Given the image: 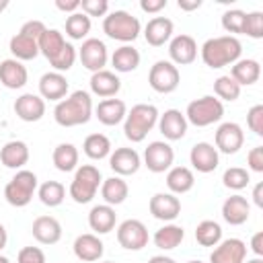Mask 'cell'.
<instances>
[{
	"mask_svg": "<svg viewBox=\"0 0 263 263\" xmlns=\"http://www.w3.org/2000/svg\"><path fill=\"white\" fill-rule=\"evenodd\" d=\"M14 115L21 121H27V123L39 121L45 115V101L39 95L25 92L14 101Z\"/></svg>",
	"mask_w": 263,
	"mask_h": 263,
	"instance_id": "ffe728a7",
	"label": "cell"
},
{
	"mask_svg": "<svg viewBox=\"0 0 263 263\" xmlns=\"http://www.w3.org/2000/svg\"><path fill=\"white\" fill-rule=\"evenodd\" d=\"M109 166L117 177L136 175L142 166V158L134 148H115L109 154Z\"/></svg>",
	"mask_w": 263,
	"mask_h": 263,
	"instance_id": "e0dca14e",
	"label": "cell"
},
{
	"mask_svg": "<svg viewBox=\"0 0 263 263\" xmlns=\"http://www.w3.org/2000/svg\"><path fill=\"white\" fill-rule=\"evenodd\" d=\"M253 201L257 208H263V183H257L253 189Z\"/></svg>",
	"mask_w": 263,
	"mask_h": 263,
	"instance_id": "6f0895ef",
	"label": "cell"
},
{
	"mask_svg": "<svg viewBox=\"0 0 263 263\" xmlns=\"http://www.w3.org/2000/svg\"><path fill=\"white\" fill-rule=\"evenodd\" d=\"M101 183H103L101 171L95 164H82L76 168L68 193L76 203H90L95 199Z\"/></svg>",
	"mask_w": 263,
	"mask_h": 263,
	"instance_id": "5b68a950",
	"label": "cell"
},
{
	"mask_svg": "<svg viewBox=\"0 0 263 263\" xmlns=\"http://www.w3.org/2000/svg\"><path fill=\"white\" fill-rule=\"evenodd\" d=\"M168 55L175 66H187V64H193L195 58H197V43L191 35L187 33H181V35H175L171 41H168Z\"/></svg>",
	"mask_w": 263,
	"mask_h": 263,
	"instance_id": "4fadbf2b",
	"label": "cell"
},
{
	"mask_svg": "<svg viewBox=\"0 0 263 263\" xmlns=\"http://www.w3.org/2000/svg\"><path fill=\"white\" fill-rule=\"evenodd\" d=\"M92 117V99L86 90H74L62 99L53 109V119L62 127H76L88 123Z\"/></svg>",
	"mask_w": 263,
	"mask_h": 263,
	"instance_id": "6da1fadb",
	"label": "cell"
},
{
	"mask_svg": "<svg viewBox=\"0 0 263 263\" xmlns=\"http://www.w3.org/2000/svg\"><path fill=\"white\" fill-rule=\"evenodd\" d=\"M173 31H175V25H173L171 18L154 16L144 27V39H146L148 45L160 47V45H164V43H168L173 39Z\"/></svg>",
	"mask_w": 263,
	"mask_h": 263,
	"instance_id": "603a6c76",
	"label": "cell"
},
{
	"mask_svg": "<svg viewBox=\"0 0 263 263\" xmlns=\"http://www.w3.org/2000/svg\"><path fill=\"white\" fill-rule=\"evenodd\" d=\"M47 27L41 23V21H37V18H33V21H27L23 27H21V31L18 33H23V35H27V37H31V39H37L39 41V37L43 35V31H45Z\"/></svg>",
	"mask_w": 263,
	"mask_h": 263,
	"instance_id": "816d5d0a",
	"label": "cell"
},
{
	"mask_svg": "<svg viewBox=\"0 0 263 263\" xmlns=\"http://www.w3.org/2000/svg\"><path fill=\"white\" fill-rule=\"evenodd\" d=\"M199 51H201L203 64L212 70H218L224 66H232L234 62L240 60L242 43L232 35H220V37L208 39Z\"/></svg>",
	"mask_w": 263,
	"mask_h": 263,
	"instance_id": "7a4b0ae2",
	"label": "cell"
},
{
	"mask_svg": "<svg viewBox=\"0 0 263 263\" xmlns=\"http://www.w3.org/2000/svg\"><path fill=\"white\" fill-rule=\"evenodd\" d=\"M78 60L92 74L99 72V70H105L107 60H109L107 45L101 39H97V37H88V39L82 41V45L78 49Z\"/></svg>",
	"mask_w": 263,
	"mask_h": 263,
	"instance_id": "30bf717a",
	"label": "cell"
},
{
	"mask_svg": "<svg viewBox=\"0 0 263 263\" xmlns=\"http://www.w3.org/2000/svg\"><path fill=\"white\" fill-rule=\"evenodd\" d=\"M245 35H249L251 39H261L263 37V12L261 10L247 12V16H245Z\"/></svg>",
	"mask_w": 263,
	"mask_h": 263,
	"instance_id": "bcb514c9",
	"label": "cell"
},
{
	"mask_svg": "<svg viewBox=\"0 0 263 263\" xmlns=\"http://www.w3.org/2000/svg\"><path fill=\"white\" fill-rule=\"evenodd\" d=\"M37 195L43 205L47 208H58L66 199V187L60 181H45L37 187Z\"/></svg>",
	"mask_w": 263,
	"mask_h": 263,
	"instance_id": "f35d334b",
	"label": "cell"
},
{
	"mask_svg": "<svg viewBox=\"0 0 263 263\" xmlns=\"http://www.w3.org/2000/svg\"><path fill=\"white\" fill-rule=\"evenodd\" d=\"M245 16L247 12L245 10H238V8H230L222 14V29L226 33H232V37L245 33Z\"/></svg>",
	"mask_w": 263,
	"mask_h": 263,
	"instance_id": "ee69618b",
	"label": "cell"
},
{
	"mask_svg": "<svg viewBox=\"0 0 263 263\" xmlns=\"http://www.w3.org/2000/svg\"><path fill=\"white\" fill-rule=\"evenodd\" d=\"M37 43H39V53H41L47 62H51V60L64 49V45H66L68 41H66V37H64L62 31H58V29H45Z\"/></svg>",
	"mask_w": 263,
	"mask_h": 263,
	"instance_id": "d590c367",
	"label": "cell"
},
{
	"mask_svg": "<svg viewBox=\"0 0 263 263\" xmlns=\"http://www.w3.org/2000/svg\"><path fill=\"white\" fill-rule=\"evenodd\" d=\"M228 76H230L240 88H242V86H251V84H255V82L259 80V76H261V64H259L257 60H253V58H242V60H238V62L232 64Z\"/></svg>",
	"mask_w": 263,
	"mask_h": 263,
	"instance_id": "83f0119b",
	"label": "cell"
},
{
	"mask_svg": "<svg viewBox=\"0 0 263 263\" xmlns=\"http://www.w3.org/2000/svg\"><path fill=\"white\" fill-rule=\"evenodd\" d=\"M148 228L142 220L129 218L117 226V242L125 251H142L148 245Z\"/></svg>",
	"mask_w": 263,
	"mask_h": 263,
	"instance_id": "9c48e42d",
	"label": "cell"
},
{
	"mask_svg": "<svg viewBox=\"0 0 263 263\" xmlns=\"http://www.w3.org/2000/svg\"><path fill=\"white\" fill-rule=\"evenodd\" d=\"M29 146L23 140H10L0 148V162L6 168H14L21 171L27 162H29Z\"/></svg>",
	"mask_w": 263,
	"mask_h": 263,
	"instance_id": "484cf974",
	"label": "cell"
},
{
	"mask_svg": "<svg viewBox=\"0 0 263 263\" xmlns=\"http://www.w3.org/2000/svg\"><path fill=\"white\" fill-rule=\"evenodd\" d=\"M51 160H53L58 171L70 173V171L78 168V148L74 144H70V142H62V144H58L53 148Z\"/></svg>",
	"mask_w": 263,
	"mask_h": 263,
	"instance_id": "8d00e7d4",
	"label": "cell"
},
{
	"mask_svg": "<svg viewBox=\"0 0 263 263\" xmlns=\"http://www.w3.org/2000/svg\"><path fill=\"white\" fill-rule=\"evenodd\" d=\"M175 160V150L168 142L154 140L146 146L144 150V166L152 173H164L173 166Z\"/></svg>",
	"mask_w": 263,
	"mask_h": 263,
	"instance_id": "8fae6325",
	"label": "cell"
},
{
	"mask_svg": "<svg viewBox=\"0 0 263 263\" xmlns=\"http://www.w3.org/2000/svg\"><path fill=\"white\" fill-rule=\"evenodd\" d=\"M90 27H92V23L82 10L68 14V18H66V35L74 41H82L90 33Z\"/></svg>",
	"mask_w": 263,
	"mask_h": 263,
	"instance_id": "ab89813d",
	"label": "cell"
},
{
	"mask_svg": "<svg viewBox=\"0 0 263 263\" xmlns=\"http://www.w3.org/2000/svg\"><path fill=\"white\" fill-rule=\"evenodd\" d=\"M251 251L255 253V257H263V230L255 232L251 238Z\"/></svg>",
	"mask_w": 263,
	"mask_h": 263,
	"instance_id": "11a10c76",
	"label": "cell"
},
{
	"mask_svg": "<svg viewBox=\"0 0 263 263\" xmlns=\"http://www.w3.org/2000/svg\"><path fill=\"white\" fill-rule=\"evenodd\" d=\"M166 0H140V8L148 14H158L162 8H166Z\"/></svg>",
	"mask_w": 263,
	"mask_h": 263,
	"instance_id": "f5cc1de1",
	"label": "cell"
},
{
	"mask_svg": "<svg viewBox=\"0 0 263 263\" xmlns=\"http://www.w3.org/2000/svg\"><path fill=\"white\" fill-rule=\"evenodd\" d=\"M140 31H142L140 18L129 14L127 10H113L103 18V33L109 39L121 41L123 45H129L132 41H136Z\"/></svg>",
	"mask_w": 263,
	"mask_h": 263,
	"instance_id": "277c9868",
	"label": "cell"
},
{
	"mask_svg": "<svg viewBox=\"0 0 263 263\" xmlns=\"http://www.w3.org/2000/svg\"><path fill=\"white\" fill-rule=\"evenodd\" d=\"M4 8H8V0H2V2H0V12H2Z\"/></svg>",
	"mask_w": 263,
	"mask_h": 263,
	"instance_id": "6125c7cd",
	"label": "cell"
},
{
	"mask_svg": "<svg viewBox=\"0 0 263 263\" xmlns=\"http://www.w3.org/2000/svg\"><path fill=\"white\" fill-rule=\"evenodd\" d=\"M33 238L41 245H55L62 238V224L53 216H37L31 226Z\"/></svg>",
	"mask_w": 263,
	"mask_h": 263,
	"instance_id": "d4e9b609",
	"label": "cell"
},
{
	"mask_svg": "<svg viewBox=\"0 0 263 263\" xmlns=\"http://www.w3.org/2000/svg\"><path fill=\"white\" fill-rule=\"evenodd\" d=\"M90 92L97 95V97H103V99H113L119 88H121V80L115 72L111 70H99L90 76Z\"/></svg>",
	"mask_w": 263,
	"mask_h": 263,
	"instance_id": "4316f807",
	"label": "cell"
},
{
	"mask_svg": "<svg viewBox=\"0 0 263 263\" xmlns=\"http://www.w3.org/2000/svg\"><path fill=\"white\" fill-rule=\"evenodd\" d=\"M37 187H39L37 175H35L33 171L21 168V171H16V175L6 183V187H4V199H6L12 208H25V205H29V201L33 199Z\"/></svg>",
	"mask_w": 263,
	"mask_h": 263,
	"instance_id": "52a82bcc",
	"label": "cell"
},
{
	"mask_svg": "<svg viewBox=\"0 0 263 263\" xmlns=\"http://www.w3.org/2000/svg\"><path fill=\"white\" fill-rule=\"evenodd\" d=\"M27 80H29V72L23 62L14 58H6L0 62V84L2 86L16 90V88H23Z\"/></svg>",
	"mask_w": 263,
	"mask_h": 263,
	"instance_id": "7402d4cb",
	"label": "cell"
},
{
	"mask_svg": "<svg viewBox=\"0 0 263 263\" xmlns=\"http://www.w3.org/2000/svg\"><path fill=\"white\" fill-rule=\"evenodd\" d=\"M245 263H263V259H261V257H253V259H249V261H245Z\"/></svg>",
	"mask_w": 263,
	"mask_h": 263,
	"instance_id": "94428289",
	"label": "cell"
},
{
	"mask_svg": "<svg viewBox=\"0 0 263 263\" xmlns=\"http://www.w3.org/2000/svg\"><path fill=\"white\" fill-rule=\"evenodd\" d=\"M245 259H247V245L240 238L220 240L210 255V263H245Z\"/></svg>",
	"mask_w": 263,
	"mask_h": 263,
	"instance_id": "9a60e30c",
	"label": "cell"
},
{
	"mask_svg": "<svg viewBox=\"0 0 263 263\" xmlns=\"http://www.w3.org/2000/svg\"><path fill=\"white\" fill-rule=\"evenodd\" d=\"M82 150L92 160H103L111 154V140L105 134H90L84 138Z\"/></svg>",
	"mask_w": 263,
	"mask_h": 263,
	"instance_id": "74e56055",
	"label": "cell"
},
{
	"mask_svg": "<svg viewBox=\"0 0 263 263\" xmlns=\"http://www.w3.org/2000/svg\"><path fill=\"white\" fill-rule=\"evenodd\" d=\"M55 8L62 12H78L80 10V0H55Z\"/></svg>",
	"mask_w": 263,
	"mask_h": 263,
	"instance_id": "db71d44e",
	"label": "cell"
},
{
	"mask_svg": "<svg viewBox=\"0 0 263 263\" xmlns=\"http://www.w3.org/2000/svg\"><path fill=\"white\" fill-rule=\"evenodd\" d=\"M249 216H251V203L247 201V197L236 193V195H230V197L224 199V203H222V218H224L226 224L240 226V224H245L249 220Z\"/></svg>",
	"mask_w": 263,
	"mask_h": 263,
	"instance_id": "cb8c5ba5",
	"label": "cell"
},
{
	"mask_svg": "<svg viewBox=\"0 0 263 263\" xmlns=\"http://www.w3.org/2000/svg\"><path fill=\"white\" fill-rule=\"evenodd\" d=\"M247 125L255 136H263V105H253L247 111Z\"/></svg>",
	"mask_w": 263,
	"mask_h": 263,
	"instance_id": "c3c4849f",
	"label": "cell"
},
{
	"mask_svg": "<svg viewBox=\"0 0 263 263\" xmlns=\"http://www.w3.org/2000/svg\"><path fill=\"white\" fill-rule=\"evenodd\" d=\"M195 185V175L187 166H171L166 173V187L173 195H183Z\"/></svg>",
	"mask_w": 263,
	"mask_h": 263,
	"instance_id": "4dcf8cb0",
	"label": "cell"
},
{
	"mask_svg": "<svg viewBox=\"0 0 263 263\" xmlns=\"http://www.w3.org/2000/svg\"><path fill=\"white\" fill-rule=\"evenodd\" d=\"M187 263H203V261H199V259H191V261H187Z\"/></svg>",
	"mask_w": 263,
	"mask_h": 263,
	"instance_id": "e7e4bbea",
	"label": "cell"
},
{
	"mask_svg": "<svg viewBox=\"0 0 263 263\" xmlns=\"http://www.w3.org/2000/svg\"><path fill=\"white\" fill-rule=\"evenodd\" d=\"M183 238H185L183 226L173 224V222H168V224H164L162 228H158V230L154 232V236H152L154 245H156L158 249H162V251H173V249H177V247L183 242Z\"/></svg>",
	"mask_w": 263,
	"mask_h": 263,
	"instance_id": "836d02e7",
	"label": "cell"
},
{
	"mask_svg": "<svg viewBox=\"0 0 263 263\" xmlns=\"http://www.w3.org/2000/svg\"><path fill=\"white\" fill-rule=\"evenodd\" d=\"M0 263H10V259H8V257H4V255H0Z\"/></svg>",
	"mask_w": 263,
	"mask_h": 263,
	"instance_id": "be15d7a7",
	"label": "cell"
},
{
	"mask_svg": "<svg viewBox=\"0 0 263 263\" xmlns=\"http://www.w3.org/2000/svg\"><path fill=\"white\" fill-rule=\"evenodd\" d=\"M189 160H191V164L197 173L208 175V173H214L218 168L220 152L210 142H197V144H193V148L189 152Z\"/></svg>",
	"mask_w": 263,
	"mask_h": 263,
	"instance_id": "5bb4252c",
	"label": "cell"
},
{
	"mask_svg": "<svg viewBox=\"0 0 263 263\" xmlns=\"http://www.w3.org/2000/svg\"><path fill=\"white\" fill-rule=\"evenodd\" d=\"M249 181H251V175H249V171L242 168V166H230V168H226L224 175H222L224 187H228V189H232V191L245 189V187L249 185Z\"/></svg>",
	"mask_w": 263,
	"mask_h": 263,
	"instance_id": "7bdbcfd3",
	"label": "cell"
},
{
	"mask_svg": "<svg viewBox=\"0 0 263 263\" xmlns=\"http://www.w3.org/2000/svg\"><path fill=\"white\" fill-rule=\"evenodd\" d=\"M214 92H216V99L232 103V101H236L240 97V86L228 74H224V76H218L214 80Z\"/></svg>",
	"mask_w": 263,
	"mask_h": 263,
	"instance_id": "b9f144b4",
	"label": "cell"
},
{
	"mask_svg": "<svg viewBox=\"0 0 263 263\" xmlns=\"http://www.w3.org/2000/svg\"><path fill=\"white\" fill-rule=\"evenodd\" d=\"M103 263H115V261H103Z\"/></svg>",
	"mask_w": 263,
	"mask_h": 263,
	"instance_id": "03108f58",
	"label": "cell"
},
{
	"mask_svg": "<svg viewBox=\"0 0 263 263\" xmlns=\"http://www.w3.org/2000/svg\"><path fill=\"white\" fill-rule=\"evenodd\" d=\"M179 82H181L179 68L173 62H168V60L154 62V66L148 72V84H150V88L156 90V92H160V95L175 92L177 86H179Z\"/></svg>",
	"mask_w": 263,
	"mask_h": 263,
	"instance_id": "ba28073f",
	"label": "cell"
},
{
	"mask_svg": "<svg viewBox=\"0 0 263 263\" xmlns=\"http://www.w3.org/2000/svg\"><path fill=\"white\" fill-rule=\"evenodd\" d=\"M72 249H74L76 259H80V261H84V263L99 261V259L103 257V253H105L103 240L99 238V234H92V232H86V234L76 236Z\"/></svg>",
	"mask_w": 263,
	"mask_h": 263,
	"instance_id": "44dd1931",
	"label": "cell"
},
{
	"mask_svg": "<svg viewBox=\"0 0 263 263\" xmlns=\"http://www.w3.org/2000/svg\"><path fill=\"white\" fill-rule=\"evenodd\" d=\"M80 10L90 18V16H107L109 12V2L107 0H80Z\"/></svg>",
	"mask_w": 263,
	"mask_h": 263,
	"instance_id": "7dc6e473",
	"label": "cell"
},
{
	"mask_svg": "<svg viewBox=\"0 0 263 263\" xmlns=\"http://www.w3.org/2000/svg\"><path fill=\"white\" fill-rule=\"evenodd\" d=\"M177 6L181 10H197L201 6V0H179Z\"/></svg>",
	"mask_w": 263,
	"mask_h": 263,
	"instance_id": "9f6ffc18",
	"label": "cell"
},
{
	"mask_svg": "<svg viewBox=\"0 0 263 263\" xmlns=\"http://www.w3.org/2000/svg\"><path fill=\"white\" fill-rule=\"evenodd\" d=\"M158 109L150 103H138L134 105L125 119H123V134L129 142L138 144V142H144L146 136L150 134V129L158 123Z\"/></svg>",
	"mask_w": 263,
	"mask_h": 263,
	"instance_id": "3957f363",
	"label": "cell"
},
{
	"mask_svg": "<svg viewBox=\"0 0 263 263\" xmlns=\"http://www.w3.org/2000/svg\"><path fill=\"white\" fill-rule=\"evenodd\" d=\"M6 242H8V232H6V228L0 224V251L6 247Z\"/></svg>",
	"mask_w": 263,
	"mask_h": 263,
	"instance_id": "91938a15",
	"label": "cell"
},
{
	"mask_svg": "<svg viewBox=\"0 0 263 263\" xmlns=\"http://www.w3.org/2000/svg\"><path fill=\"white\" fill-rule=\"evenodd\" d=\"M148 263H177V261L171 259V257H166V255H154V257L148 259Z\"/></svg>",
	"mask_w": 263,
	"mask_h": 263,
	"instance_id": "680465c9",
	"label": "cell"
},
{
	"mask_svg": "<svg viewBox=\"0 0 263 263\" xmlns=\"http://www.w3.org/2000/svg\"><path fill=\"white\" fill-rule=\"evenodd\" d=\"M247 164L253 173H263V146H255L247 154Z\"/></svg>",
	"mask_w": 263,
	"mask_h": 263,
	"instance_id": "f907efd6",
	"label": "cell"
},
{
	"mask_svg": "<svg viewBox=\"0 0 263 263\" xmlns=\"http://www.w3.org/2000/svg\"><path fill=\"white\" fill-rule=\"evenodd\" d=\"M140 51L134 47V45H121L113 51L111 55V66L115 68V72H134L138 66H140Z\"/></svg>",
	"mask_w": 263,
	"mask_h": 263,
	"instance_id": "e575fe53",
	"label": "cell"
},
{
	"mask_svg": "<svg viewBox=\"0 0 263 263\" xmlns=\"http://www.w3.org/2000/svg\"><path fill=\"white\" fill-rule=\"evenodd\" d=\"M195 240L201 247H216L222 240V226L214 220H201L195 228Z\"/></svg>",
	"mask_w": 263,
	"mask_h": 263,
	"instance_id": "60d3db41",
	"label": "cell"
},
{
	"mask_svg": "<svg viewBox=\"0 0 263 263\" xmlns=\"http://www.w3.org/2000/svg\"><path fill=\"white\" fill-rule=\"evenodd\" d=\"M68 78L60 72H45L41 78H39V97L45 101H62L68 97Z\"/></svg>",
	"mask_w": 263,
	"mask_h": 263,
	"instance_id": "d6986e66",
	"label": "cell"
},
{
	"mask_svg": "<svg viewBox=\"0 0 263 263\" xmlns=\"http://www.w3.org/2000/svg\"><path fill=\"white\" fill-rule=\"evenodd\" d=\"M16 263H45V253L39 247H23L16 255Z\"/></svg>",
	"mask_w": 263,
	"mask_h": 263,
	"instance_id": "681fc988",
	"label": "cell"
},
{
	"mask_svg": "<svg viewBox=\"0 0 263 263\" xmlns=\"http://www.w3.org/2000/svg\"><path fill=\"white\" fill-rule=\"evenodd\" d=\"M8 49H10L12 58L18 60V62H29V60H35L39 55V43H37V39H31V37H27L23 33H16V35L10 37Z\"/></svg>",
	"mask_w": 263,
	"mask_h": 263,
	"instance_id": "1f68e13d",
	"label": "cell"
},
{
	"mask_svg": "<svg viewBox=\"0 0 263 263\" xmlns=\"http://www.w3.org/2000/svg\"><path fill=\"white\" fill-rule=\"evenodd\" d=\"M158 129L160 134L171 140V142H177V140H183L185 134H187V119H185V113H181L179 109H166L162 115H158Z\"/></svg>",
	"mask_w": 263,
	"mask_h": 263,
	"instance_id": "2e32d148",
	"label": "cell"
},
{
	"mask_svg": "<svg viewBox=\"0 0 263 263\" xmlns=\"http://www.w3.org/2000/svg\"><path fill=\"white\" fill-rule=\"evenodd\" d=\"M216 150L222 154H236L245 144V132L234 121H224L216 129Z\"/></svg>",
	"mask_w": 263,
	"mask_h": 263,
	"instance_id": "7c38bea8",
	"label": "cell"
},
{
	"mask_svg": "<svg viewBox=\"0 0 263 263\" xmlns=\"http://www.w3.org/2000/svg\"><path fill=\"white\" fill-rule=\"evenodd\" d=\"M95 115H97V119L103 125H109L111 127V125H117V123H121L125 119L127 107H125V103L121 99H103L97 105Z\"/></svg>",
	"mask_w": 263,
	"mask_h": 263,
	"instance_id": "f1b7e54d",
	"label": "cell"
},
{
	"mask_svg": "<svg viewBox=\"0 0 263 263\" xmlns=\"http://www.w3.org/2000/svg\"><path fill=\"white\" fill-rule=\"evenodd\" d=\"M148 210L150 214L156 218V220H162V222H173L179 214H181V201L177 195L173 193H154L150 197V203H148Z\"/></svg>",
	"mask_w": 263,
	"mask_h": 263,
	"instance_id": "ac0fdd59",
	"label": "cell"
},
{
	"mask_svg": "<svg viewBox=\"0 0 263 263\" xmlns=\"http://www.w3.org/2000/svg\"><path fill=\"white\" fill-rule=\"evenodd\" d=\"M117 222V214L113 205L107 203H99L88 212V226L90 230H95V234H107L115 228Z\"/></svg>",
	"mask_w": 263,
	"mask_h": 263,
	"instance_id": "f546056e",
	"label": "cell"
},
{
	"mask_svg": "<svg viewBox=\"0 0 263 263\" xmlns=\"http://www.w3.org/2000/svg\"><path fill=\"white\" fill-rule=\"evenodd\" d=\"M76 58H78V51H76V47L72 45V43H66L64 45V49L49 62V66L53 68V72H68L72 66H74V62H76Z\"/></svg>",
	"mask_w": 263,
	"mask_h": 263,
	"instance_id": "f6af8a7d",
	"label": "cell"
},
{
	"mask_svg": "<svg viewBox=\"0 0 263 263\" xmlns=\"http://www.w3.org/2000/svg\"><path fill=\"white\" fill-rule=\"evenodd\" d=\"M222 117H224V105L214 95H205V97L191 101L185 111L187 123L195 127H208L212 123H218Z\"/></svg>",
	"mask_w": 263,
	"mask_h": 263,
	"instance_id": "8992f818",
	"label": "cell"
},
{
	"mask_svg": "<svg viewBox=\"0 0 263 263\" xmlns=\"http://www.w3.org/2000/svg\"><path fill=\"white\" fill-rule=\"evenodd\" d=\"M129 195V187L123 181V177H109L101 183V197L105 199L107 205H119L127 199Z\"/></svg>",
	"mask_w": 263,
	"mask_h": 263,
	"instance_id": "d6a6232c",
	"label": "cell"
}]
</instances>
